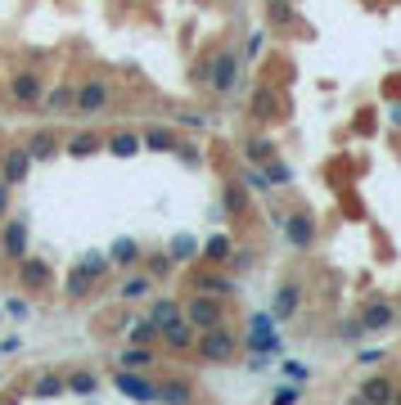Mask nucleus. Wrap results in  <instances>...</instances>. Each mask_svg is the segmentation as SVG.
Listing matches in <instances>:
<instances>
[{"label":"nucleus","mask_w":401,"mask_h":405,"mask_svg":"<svg viewBox=\"0 0 401 405\" xmlns=\"http://www.w3.org/2000/svg\"><path fill=\"white\" fill-rule=\"evenodd\" d=\"M5 212H9V180L0 176V221H5Z\"/></svg>","instance_id":"c03bdc74"},{"label":"nucleus","mask_w":401,"mask_h":405,"mask_svg":"<svg viewBox=\"0 0 401 405\" xmlns=\"http://www.w3.org/2000/svg\"><path fill=\"white\" fill-rule=\"evenodd\" d=\"M0 252H5L9 262H23V257H28V221H23V216L5 221V239H0Z\"/></svg>","instance_id":"6e6552de"},{"label":"nucleus","mask_w":401,"mask_h":405,"mask_svg":"<svg viewBox=\"0 0 401 405\" xmlns=\"http://www.w3.org/2000/svg\"><path fill=\"white\" fill-rule=\"evenodd\" d=\"M262 45H266V32L257 28V32H248V59H257L262 54Z\"/></svg>","instance_id":"ea45409f"},{"label":"nucleus","mask_w":401,"mask_h":405,"mask_svg":"<svg viewBox=\"0 0 401 405\" xmlns=\"http://www.w3.org/2000/svg\"><path fill=\"white\" fill-rule=\"evenodd\" d=\"M91 284H95V275H86V270H72V275H68V298L72 302H77V298H86V293H91Z\"/></svg>","instance_id":"7c9ffc66"},{"label":"nucleus","mask_w":401,"mask_h":405,"mask_svg":"<svg viewBox=\"0 0 401 405\" xmlns=\"http://www.w3.org/2000/svg\"><path fill=\"white\" fill-rule=\"evenodd\" d=\"M388 122H393V127H401V104L393 108V113H388Z\"/></svg>","instance_id":"a18cd8bd"},{"label":"nucleus","mask_w":401,"mask_h":405,"mask_svg":"<svg viewBox=\"0 0 401 405\" xmlns=\"http://www.w3.org/2000/svg\"><path fill=\"white\" fill-rule=\"evenodd\" d=\"M266 176H271V185H289V180H294V167L271 158V163H266Z\"/></svg>","instance_id":"c9c22d12"},{"label":"nucleus","mask_w":401,"mask_h":405,"mask_svg":"<svg viewBox=\"0 0 401 405\" xmlns=\"http://www.w3.org/2000/svg\"><path fill=\"white\" fill-rule=\"evenodd\" d=\"M149 293H153V275L144 270V275H131L127 284L117 288V298H122V302H140V298H149Z\"/></svg>","instance_id":"4be33fe9"},{"label":"nucleus","mask_w":401,"mask_h":405,"mask_svg":"<svg viewBox=\"0 0 401 405\" xmlns=\"http://www.w3.org/2000/svg\"><path fill=\"white\" fill-rule=\"evenodd\" d=\"M28 171H32V153H28V144H23V149H9V153H5V180H9V185H23V180H28Z\"/></svg>","instance_id":"ddd939ff"},{"label":"nucleus","mask_w":401,"mask_h":405,"mask_svg":"<svg viewBox=\"0 0 401 405\" xmlns=\"http://www.w3.org/2000/svg\"><path fill=\"white\" fill-rule=\"evenodd\" d=\"M176 122H180V127H190V131H203V127H208L199 113H176Z\"/></svg>","instance_id":"79ce46f5"},{"label":"nucleus","mask_w":401,"mask_h":405,"mask_svg":"<svg viewBox=\"0 0 401 405\" xmlns=\"http://www.w3.org/2000/svg\"><path fill=\"white\" fill-rule=\"evenodd\" d=\"M393 320H397V311L388 302H366L361 306V315H356V324L366 329V334H379V329H393Z\"/></svg>","instance_id":"1a4fd4ad"},{"label":"nucleus","mask_w":401,"mask_h":405,"mask_svg":"<svg viewBox=\"0 0 401 405\" xmlns=\"http://www.w3.org/2000/svg\"><path fill=\"white\" fill-rule=\"evenodd\" d=\"M176 153H180V158H185V163H190V167H199V163H203V158H199V149H194V144H180V140H176Z\"/></svg>","instance_id":"a19ab883"},{"label":"nucleus","mask_w":401,"mask_h":405,"mask_svg":"<svg viewBox=\"0 0 401 405\" xmlns=\"http://www.w3.org/2000/svg\"><path fill=\"white\" fill-rule=\"evenodd\" d=\"M104 149V140L95 131H81V135H72V140L64 144V153H72V158H91V153H100Z\"/></svg>","instance_id":"412c9836"},{"label":"nucleus","mask_w":401,"mask_h":405,"mask_svg":"<svg viewBox=\"0 0 401 405\" xmlns=\"http://www.w3.org/2000/svg\"><path fill=\"white\" fill-rule=\"evenodd\" d=\"M239 180H244V189H252V194H271V189H275V185H271V176H266L262 167H248Z\"/></svg>","instance_id":"c756f323"},{"label":"nucleus","mask_w":401,"mask_h":405,"mask_svg":"<svg viewBox=\"0 0 401 405\" xmlns=\"http://www.w3.org/2000/svg\"><path fill=\"white\" fill-rule=\"evenodd\" d=\"M28 153H32V163H36V158L45 163V158H54V153H59V140H54L50 131H41V135H32V140H28Z\"/></svg>","instance_id":"393cba45"},{"label":"nucleus","mask_w":401,"mask_h":405,"mask_svg":"<svg viewBox=\"0 0 401 405\" xmlns=\"http://www.w3.org/2000/svg\"><path fill=\"white\" fill-rule=\"evenodd\" d=\"M221 207L230 216H244V180H239V185H226L221 189Z\"/></svg>","instance_id":"cd10ccee"},{"label":"nucleus","mask_w":401,"mask_h":405,"mask_svg":"<svg viewBox=\"0 0 401 405\" xmlns=\"http://www.w3.org/2000/svg\"><path fill=\"white\" fill-rule=\"evenodd\" d=\"M172 315H180V306H176V302H172V298H158V302H153V306H149V320H153V324H158V329H163V324H167V320H172Z\"/></svg>","instance_id":"473e14b6"},{"label":"nucleus","mask_w":401,"mask_h":405,"mask_svg":"<svg viewBox=\"0 0 401 405\" xmlns=\"http://www.w3.org/2000/svg\"><path fill=\"white\" fill-rule=\"evenodd\" d=\"M284 235H289L294 248H311V243H315V225H311L307 216H289L284 221Z\"/></svg>","instance_id":"dca6fc26"},{"label":"nucleus","mask_w":401,"mask_h":405,"mask_svg":"<svg viewBox=\"0 0 401 405\" xmlns=\"http://www.w3.org/2000/svg\"><path fill=\"white\" fill-rule=\"evenodd\" d=\"M244 158H248L252 167H266V163L275 158V144H271V140H248V144H244Z\"/></svg>","instance_id":"a878e982"},{"label":"nucleus","mask_w":401,"mask_h":405,"mask_svg":"<svg viewBox=\"0 0 401 405\" xmlns=\"http://www.w3.org/2000/svg\"><path fill=\"white\" fill-rule=\"evenodd\" d=\"M158 338L167 342V351H194V342H199V329H194L185 315H172V320H167L163 329H158Z\"/></svg>","instance_id":"39448f33"},{"label":"nucleus","mask_w":401,"mask_h":405,"mask_svg":"<svg viewBox=\"0 0 401 405\" xmlns=\"http://www.w3.org/2000/svg\"><path fill=\"white\" fill-rule=\"evenodd\" d=\"M172 266H176V262H172V252H153V257H149V275H153V279L172 275Z\"/></svg>","instance_id":"e433bc0d"},{"label":"nucleus","mask_w":401,"mask_h":405,"mask_svg":"<svg viewBox=\"0 0 401 405\" xmlns=\"http://www.w3.org/2000/svg\"><path fill=\"white\" fill-rule=\"evenodd\" d=\"M140 144L149 153H176V131L172 127H144L140 131Z\"/></svg>","instance_id":"f8f14e48"},{"label":"nucleus","mask_w":401,"mask_h":405,"mask_svg":"<svg viewBox=\"0 0 401 405\" xmlns=\"http://www.w3.org/2000/svg\"><path fill=\"white\" fill-rule=\"evenodd\" d=\"M194 351H199V360H208V365H226V360H235L239 338L230 334V329L212 324V329H199V342H194Z\"/></svg>","instance_id":"f257e3e1"},{"label":"nucleus","mask_w":401,"mask_h":405,"mask_svg":"<svg viewBox=\"0 0 401 405\" xmlns=\"http://www.w3.org/2000/svg\"><path fill=\"white\" fill-rule=\"evenodd\" d=\"M104 149L113 153V158H136L144 144H140V135H136V131H113V135L104 140Z\"/></svg>","instance_id":"2eb2a0df"},{"label":"nucleus","mask_w":401,"mask_h":405,"mask_svg":"<svg viewBox=\"0 0 401 405\" xmlns=\"http://www.w3.org/2000/svg\"><path fill=\"white\" fill-rule=\"evenodd\" d=\"M113 387H117V392H127V397H136V401H158V383H149V378H140L136 370H122V374H113Z\"/></svg>","instance_id":"9d476101"},{"label":"nucleus","mask_w":401,"mask_h":405,"mask_svg":"<svg viewBox=\"0 0 401 405\" xmlns=\"http://www.w3.org/2000/svg\"><path fill=\"white\" fill-rule=\"evenodd\" d=\"M298 306H302V288L298 284H284V288H279V298H275V306H271V315H275V320H289Z\"/></svg>","instance_id":"6ab92c4d"},{"label":"nucleus","mask_w":401,"mask_h":405,"mask_svg":"<svg viewBox=\"0 0 401 405\" xmlns=\"http://www.w3.org/2000/svg\"><path fill=\"white\" fill-rule=\"evenodd\" d=\"M9 95H14V104H23V108L41 104V95H45L41 72H14V77H9Z\"/></svg>","instance_id":"0eeeda50"},{"label":"nucleus","mask_w":401,"mask_h":405,"mask_svg":"<svg viewBox=\"0 0 401 405\" xmlns=\"http://www.w3.org/2000/svg\"><path fill=\"white\" fill-rule=\"evenodd\" d=\"M284 378H289V383H307L311 370H307L302 360H284Z\"/></svg>","instance_id":"58836bf2"},{"label":"nucleus","mask_w":401,"mask_h":405,"mask_svg":"<svg viewBox=\"0 0 401 405\" xmlns=\"http://www.w3.org/2000/svg\"><path fill=\"white\" fill-rule=\"evenodd\" d=\"M18 279H23V288H45V284H50V266L36 262V257H23V262H18Z\"/></svg>","instance_id":"4468645a"},{"label":"nucleus","mask_w":401,"mask_h":405,"mask_svg":"<svg viewBox=\"0 0 401 405\" xmlns=\"http://www.w3.org/2000/svg\"><path fill=\"white\" fill-rule=\"evenodd\" d=\"M127 338H131V342H153V338H158V324L149 320V315H140V320L127 324Z\"/></svg>","instance_id":"bb28decb"},{"label":"nucleus","mask_w":401,"mask_h":405,"mask_svg":"<svg viewBox=\"0 0 401 405\" xmlns=\"http://www.w3.org/2000/svg\"><path fill=\"white\" fill-rule=\"evenodd\" d=\"M64 383H68V392H77V397H91V392L100 387V383H95V374H86V370L72 374V378H64Z\"/></svg>","instance_id":"f704fd0d"},{"label":"nucleus","mask_w":401,"mask_h":405,"mask_svg":"<svg viewBox=\"0 0 401 405\" xmlns=\"http://www.w3.org/2000/svg\"><path fill=\"white\" fill-rule=\"evenodd\" d=\"M199 293H216V298H226V293H235V279H226V275H203V279H199Z\"/></svg>","instance_id":"72a5a7b5"},{"label":"nucleus","mask_w":401,"mask_h":405,"mask_svg":"<svg viewBox=\"0 0 401 405\" xmlns=\"http://www.w3.org/2000/svg\"><path fill=\"white\" fill-rule=\"evenodd\" d=\"M275 405H298L302 401V383H284V387H275Z\"/></svg>","instance_id":"4c0bfd02"},{"label":"nucleus","mask_w":401,"mask_h":405,"mask_svg":"<svg viewBox=\"0 0 401 405\" xmlns=\"http://www.w3.org/2000/svg\"><path fill=\"white\" fill-rule=\"evenodd\" d=\"M117 365H122V370H149V365H153L149 342H131V347L117 356Z\"/></svg>","instance_id":"aec40b11"},{"label":"nucleus","mask_w":401,"mask_h":405,"mask_svg":"<svg viewBox=\"0 0 401 405\" xmlns=\"http://www.w3.org/2000/svg\"><path fill=\"white\" fill-rule=\"evenodd\" d=\"M140 262V243L136 239H113V248H108V266H136Z\"/></svg>","instance_id":"a211bd4d"},{"label":"nucleus","mask_w":401,"mask_h":405,"mask_svg":"<svg viewBox=\"0 0 401 405\" xmlns=\"http://www.w3.org/2000/svg\"><path fill=\"white\" fill-rule=\"evenodd\" d=\"M185 320H190L194 329L221 324V298H216V293H194V298L185 302Z\"/></svg>","instance_id":"20e7f679"},{"label":"nucleus","mask_w":401,"mask_h":405,"mask_svg":"<svg viewBox=\"0 0 401 405\" xmlns=\"http://www.w3.org/2000/svg\"><path fill=\"white\" fill-rule=\"evenodd\" d=\"M208 86H212V90H221V95H230V90L239 86V54H235V50H221V54L212 59Z\"/></svg>","instance_id":"423d86ee"},{"label":"nucleus","mask_w":401,"mask_h":405,"mask_svg":"<svg viewBox=\"0 0 401 405\" xmlns=\"http://www.w3.org/2000/svg\"><path fill=\"white\" fill-rule=\"evenodd\" d=\"M248 347H252V356H271V351H279V329H275V315L271 311H262V315H252L248 320Z\"/></svg>","instance_id":"7ed1b4c3"},{"label":"nucleus","mask_w":401,"mask_h":405,"mask_svg":"<svg viewBox=\"0 0 401 405\" xmlns=\"http://www.w3.org/2000/svg\"><path fill=\"white\" fill-rule=\"evenodd\" d=\"M68 383L59 374H45V378H36V397H45V401H54V397H64Z\"/></svg>","instance_id":"2f4dec72"},{"label":"nucleus","mask_w":401,"mask_h":405,"mask_svg":"<svg viewBox=\"0 0 401 405\" xmlns=\"http://www.w3.org/2000/svg\"><path fill=\"white\" fill-rule=\"evenodd\" d=\"M72 95H77V86H59V90H50V95H41L45 113H50V117H59V113H68V108H72Z\"/></svg>","instance_id":"5701e85b"},{"label":"nucleus","mask_w":401,"mask_h":405,"mask_svg":"<svg viewBox=\"0 0 401 405\" xmlns=\"http://www.w3.org/2000/svg\"><path fill=\"white\" fill-rule=\"evenodd\" d=\"M230 257H235V243H230V235H212L208 243H203V262L230 266Z\"/></svg>","instance_id":"f3484780"},{"label":"nucleus","mask_w":401,"mask_h":405,"mask_svg":"<svg viewBox=\"0 0 401 405\" xmlns=\"http://www.w3.org/2000/svg\"><path fill=\"white\" fill-rule=\"evenodd\" d=\"M167 252H172V262H194V257L203 252V243L194 235H176L172 243H167Z\"/></svg>","instance_id":"b1692460"},{"label":"nucleus","mask_w":401,"mask_h":405,"mask_svg":"<svg viewBox=\"0 0 401 405\" xmlns=\"http://www.w3.org/2000/svg\"><path fill=\"white\" fill-rule=\"evenodd\" d=\"M356 392H361V401H374V405H388V401H397V383H393V378H383V374L366 378V383H361Z\"/></svg>","instance_id":"9b49d317"},{"label":"nucleus","mask_w":401,"mask_h":405,"mask_svg":"<svg viewBox=\"0 0 401 405\" xmlns=\"http://www.w3.org/2000/svg\"><path fill=\"white\" fill-rule=\"evenodd\" d=\"M108 104H113V86L100 81V77L81 81L77 95H72V113L77 117H100V113H108Z\"/></svg>","instance_id":"f03ea898"},{"label":"nucleus","mask_w":401,"mask_h":405,"mask_svg":"<svg viewBox=\"0 0 401 405\" xmlns=\"http://www.w3.org/2000/svg\"><path fill=\"white\" fill-rule=\"evenodd\" d=\"M190 397H194V387L185 383V378H172V383L158 387V401H190Z\"/></svg>","instance_id":"c85d7f7f"},{"label":"nucleus","mask_w":401,"mask_h":405,"mask_svg":"<svg viewBox=\"0 0 401 405\" xmlns=\"http://www.w3.org/2000/svg\"><path fill=\"white\" fill-rule=\"evenodd\" d=\"M271 23H294V18H289V5H284V0H271Z\"/></svg>","instance_id":"37998d69"}]
</instances>
